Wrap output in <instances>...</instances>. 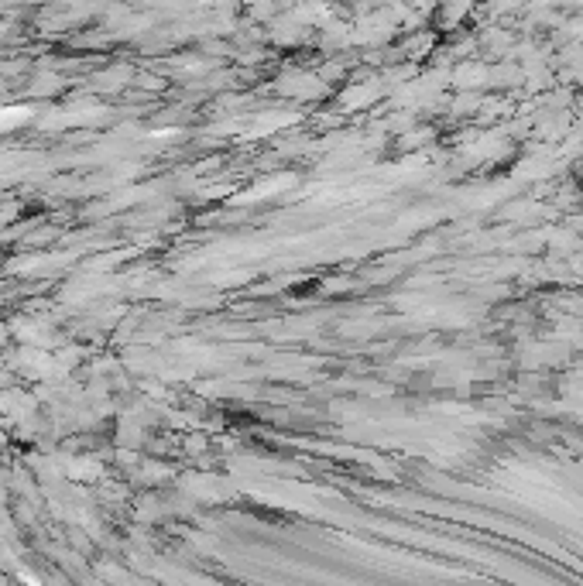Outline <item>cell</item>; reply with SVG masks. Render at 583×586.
Returning a JSON list of instances; mask_svg holds the SVG:
<instances>
[{"instance_id": "1", "label": "cell", "mask_w": 583, "mask_h": 586, "mask_svg": "<svg viewBox=\"0 0 583 586\" xmlns=\"http://www.w3.org/2000/svg\"><path fill=\"white\" fill-rule=\"evenodd\" d=\"M470 11H474V0H439L436 21H439V28L453 31L457 24H463L470 18Z\"/></svg>"}]
</instances>
